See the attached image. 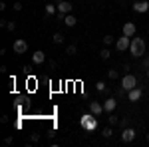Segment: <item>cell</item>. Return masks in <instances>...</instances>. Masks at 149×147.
Listing matches in <instances>:
<instances>
[{"mask_svg": "<svg viewBox=\"0 0 149 147\" xmlns=\"http://www.w3.org/2000/svg\"><path fill=\"white\" fill-rule=\"evenodd\" d=\"M90 111H92L93 115H102L103 113V105L100 102H90Z\"/></svg>", "mask_w": 149, "mask_h": 147, "instance_id": "30bf717a", "label": "cell"}, {"mask_svg": "<svg viewBox=\"0 0 149 147\" xmlns=\"http://www.w3.org/2000/svg\"><path fill=\"white\" fill-rule=\"evenodd\" d=\"M113 42H115V38H113V36H109V34H107V36H103V46H107V48H109V46L113 44Z\"/></svg>", "mask_w": 149, "mask_h": 147, "instance_id": "ac0fdd59", "label": "cell"}, {"mask_svg": "<svg viewBox=\"0 0 149 147\" xmlns=\"http://www.w3.org/2000/svg\"><path fill=\"white\" fill-rule=\"evenodd\" d=\"M135 32H137V28H135V24H133V22H125V24H123V34H125V36L133 38Z\"/></svg>", "mask_w": 149, "mask_h": 147, "instance_id": "9c48e42d", "label": "cell"}, {"mask_svg": "<svg viewBox=\"0 0 149 147\" xmlns=\"http://www.w3.org/2000/svg\"><path fill=\"white\" fill-rule=\"evenodd\" d=\"M145 76H147V78H149V68H147V72H145Z\"/></svg>", "mask_w": 149, "mask_h": 147, "instance_id": "4dcf8cb0", "label": "cell"}, {"mask_svg": "<svg viewBox=\"0 0 149 147\" xmlns=\"http://www.w3.org/2000/svg\"><path fill=\"white\" fill-rule=\"evenodd\" d=\"M46 14H48V16L58 14V4H56V2H50V4H46Z\"/></svg>", "mask_w": 149, "mask_h": 147, "instance_id": "5bb4252c", "label": "cell"}, {"mask_svg": "<svg viewBox=\"0 0 149 147\" xmlns=\"http://www.w3.org/2000/svg\"><path fill=\"white\" fill-rule=\"evenodd\" d=\"M12 143H14L12 137H4V145H12Z\"/></svg>", "mask_w": 149, "mask_h": 147, "instance_id": "83f0119b", "label": "cell"}, {"mask_svg": "<svg viewBox=\"0 0 149 147\" xmlns=\"http://www.w3.org/2000/svg\"><path fill=\"white\" fill-rule=\"evenodd\" d=\"M12 52H14V54H26V52H28V42L22 40V38H18V40L12 44Z\"/></svg>", "mask_w": 149, "mask_h": 147, "instance_id": "3957f363", "label": "cell"}, {"mask_svg": "<svg viewBox=\"0 0 149 147\" xmlns=\"http://www.w3.org/2000/svg\"><path fill=\"white\" fill-rule=\"evenodd\" d=\"M129 46H131V38L129 36H121V38H117L115 40V48L119 50V52H125V50H129Z\"/></svg>", "mask_w": 149, "mask_h": 147, "instance_id": "5b68a950", "label": "cell"}, {"mask_svg": "<svg viewBox=\"0 0 149 147\" xmlns=\"http://www.w3.org/2000/svg\"><path fill=\"white\" fill-rule=\"evenodd\" d=\"M6 30L14 32V30H16V22H8V24H6Z\"/></svg>", "mask_w": 149, "mask_h": 147, "instance_id": "4316f807", "label": "cell"}, {"mask_svg": "<svg viewBox=\"0 0 149 147\" xmlns=\"http://www.w3.org/2000/svg\"><path fill=\"white\" fill-rule=\"evenodd\" d=\"M52 42H54V44H62V42H64V34H60V32L54 34L52 36Z\"/></svg>", "mask_w": 149, "mask_h": 147, "instance_id": "d6986e66", "label": "cell"}, {"mask_svg": "<svg viewBox=\"0 0 149 147\" xmlns=\"http://www.w3.org/2000/svg\"><path fill=\"white\" fill-rule=\"evenodd\" d=\"M32 141H34V143H36V141H40V133H32Z\"/></svg>", "mask_w": 149, "mask_h": 147, "instance_id": "f1b7e54d", "label": "cell"}, {"mask_svg": "<svg viewBox=\"0 0 149 147\" xmlns=\"http://www.w3.org/2000/svg\"><path fill=\"white\" fill-rule=\"evenodd\" d=\"M115 105H117V102H115V98H107V102L103 103V111L111 113L115 109Z\"/></svg>", "mask_w": 149, "mask_h": 147, "instance_id": "7c38bea8", "label": "cell"}, {"mask_svg": "<svg viewBox=\"0 0 149 147\" xmlns=\"http://www.w3.org/2000/svg\"><path fill=\"white\" fill-rule=\"evenodd\" d=\"M102 135L105 137V139H109V137L113 135V129H111V127H105V129L102 131Z\"/></svg>", "mask_w": 149, "mask_h": 147, "instance_id": "7402d4cb", "label": "cell"}, {"mask_svg": "<svg viewBox=\"0 0 149 147\" xmlns=\"http://www.w3.org/2000/svg\"><path fill=\"white\" fill-rule=\"evenodd\" d=\"M135 86H137V78H135L133 74H127V76H123V78H121V88H123L125 91L133 90Z\"/></svg>", "mask_w": 149, "mask_h": 147, "instance_id": "7a4b0ae2", "label": "cell"}, {"mask_svg": "<svg viewBox=\"0 0 149 147\" xmlns=\"http://www.w3.org/2000/svg\"><path fill=\"white\" fill-rule=\"evenodd\" d=\"M48 66L54 70V68H56V62H54V60H48Z\"/></svg>", "mask_w": 149, "mask_h": 147, "instance_id": "f546056e", "label": "cell"}, {"mask_svg": "<svg viewBox=\"0 0 149 147\" xmlns=\"http://www.w3.org/2000/svg\"><path fill=\"white\" fill-rule=\"evenodd\" d=\"M44 60H46V54L42 50H36L34 54H32V62L34 64H44Z\"/></svg>", "mask_w": 149, "mask_h": 147, "instance_id": "8fae6325", "label": "cell"}, {"mask_svg": "<svg viewBox=\"0 0 149 147\" xmlns=\"http://www.w3.org/2000/svg\"><path fill=\"white\" fill-rule=\"evenodd\" d=\"M12 8H14L16 12H20V10L24 8V6H22V2H14V4H12Z\"/></svg>", "mask_w": 149, "mask_h": 147, "instance_id": "484cf974", "label": "cell"}, {"mask_svg": "<svg viewBox=\"0 0 149 147\" xmlns=\"http://www.w3.org/2000/svg\"><path fill=\"white\" fill-rule=\"evenodd\" d=\"M107 78L109 79H117L119 78V72H117V70H109V72H107Z\"/></svg>", "mask_w": 149, "mask_h": 147, "instance_id": "603a6c76", "label": "cell"}, {"mask_svg": "<svg viewBox=\"0 0 149 147\" xmlns=\"http://www.w3.org/2000/svg\"><path fill=\"white\" fill-rule=\"evenodd\" d=\"M127 125H129V119H127V117H123V119H119V127H121V129H125Z\"/></svg>", "mask_w": 149, "mask_h": 147, "instance_id": "cb8c5ba5", "label": "cell"}, {"mask_svg": "<svg viewBox=\"0 0 149 147\" xmlns=\"http://www.w3.org/2000/svg\"><path fill=\"white\" fill-rule=\"evenodd\" d=\"M147 141H149V133H147Z\"/></svg>", "mask_w": 149, "mask_h": 147, "instance_id": "d6a6232c", "label": "cell"}, {"mask_svg": "<svg viewBox=\"0 0 149 147\" xmlns=\"http://www.w3.org/2000/svg\"><path fill=\"white\" fill-rule=\"evenodd\" d=\"M135 135H137V131H135L133 127H129V125H127L125 129H121V141H123V143H131V141L135 139Z\"/></svg>", "mask_w": 149, "mask_h": 147, "instance_id": "277c9868", "label": "cell"}, {"mask_svg": "<svg viewBox=\"0 0 149 147\" xmlns=\"http://www.w3.org/2000/svg\"><path fill=\"white\" fill-rule=\"evenodd\" d=\"M109 56H111V54H109V48L105 46L102 52H100V58H102V60H109Z\"/></svg>", "mask_w": 149, "mask_h": 147, "instance_id": "ffe728a7", "label": "cell"}, {"mask_svg": "<svg viewBox=\"0 0 149 147\" xmlns=\"http://www.w3.org/2000/svg\"><path fill=\"white\" fill-rule=\"evenodd\" d=\"M141 68H143V70H147V68H149V56H145L143 60H141Z\"/></svg>", "mask_w": 149, "mask_h": 147, "instance_id": "d4e9b609", "label": "cell"}, {"mask_svg": "<svg viewBox=\"0 0 149 147\" xmlns=\"http://www.w3.org/2000/svg\"><path fill=\"white\" fill-rule=\"evenodd\" d=\"M54 2H56V4H58V2H62V0H54Z\"/></svg>", "mask_w": 149, "mask_h": 147, "instance_id": "1f68e13d", "label": "cell"}, {"mask_svg": "<svg viewBox=\"0 0 149 147\" xmlns=\"http://www.w3.org/2000/svg\"><path fill=\"white\" fill-rule=\"evenodd\" d=\"M72 2H68V0H62V2H58V14H72Z\"/></svg>", "mask_w": 149, "mask_h": 147, "instance_id": "8992f818", "label": "cell"}, {"mask_svg": "<svg viewBox=\"0 0 149 147\" xmlns=\"http://www.w3.org/2000/svg\"><path fill=\"white\" fill-rule=\"evenodd\" d=\"M95 90L100 91V93H105V91H107V88H105V82H103V79H100V82L95 84Z\"/></svg>", "mask_w": 149, "mask_h": 147, "instance_id": "2e32d148", "label": "cell"}, {"mask_svg": "<svg viewBox=\"0 0 149 147\" xmlns=\"http://www.w3.org/2000/svg\"><path fill=\"white\" fill-rule=\"evenodd\" d=\"M149 10V2L147 0H137L135 4H133V12H139V14H143V12Z\"/></svg>", "mask_w": 149, "mask_h": 147, "instance_id": "ba28073f", "label": "cell"}, {"mask_svg": "<svg viewBox=\"0 0 149 147\" xmlns=\"http://www.w3.org/2000/svg\"><path fill=\"white\" fill-rule=\"evenodd\" d=\"M141 95H143V91H141V88H139V86H135L133 90L127 91V100H129V102H137Z\"/></svg>", "mask_w": 149, "mask_h": 147, "instance_id": "52a82bcc", "label": "cell"}, {"mask_svg": "<svg viewBox=\"0 0 149 147\" xmlns=\"http://www.w3.org/2000/svg\"><path fill=\"white\" fill-rule=\"evenodd\" d=\"M66 54H68V56H76V54H78V48H76V44H70L68 48H66Z\"/></svg>", "mask_w": 149, "mask_h": 147, "instance_id": "e0dca14e", "label": "cell"}, {"mask_svg": "<svg viewBox=\"0 0 149 147\" xmlns=\"http://www.w3.org/2000/svg\"><path fill=\"white\" fill-rule=\"evenodd\" d=\"M95 125H97V121H95V119H90V121L86 123V129H88V131H93V129H95Z\"/></svg>", "mask_w": 149, "mask_h": 147, "instance_id": "44dd1931", "label": "cell"}, {"mask_svg": "<svg viewBox=\"0 0 149 147\" xmlns=\"http://www.w3.org/2000/svg\"><path fill=\"white\" fill-rule=\"evenodd\" d=\"M64 24H66L68 28H74V26H76V16H72V14H66V16H64Z\"/></svg>", "mask_w": 149, "mask_h": 147, "instance_id": "4fadbf2b", "label": "cell"}, {"mask_svg": "<svg viewBox=\"0 0 149 147\" xmlns=\"http://www.w3.org/2000/svg\"><path fill=\"white\" fill-rule=\"evenodd\" d=\"M107 121H109V125H119V117H117V115L111 111L109 115H107Z\"/></svg>", "mask_w": 149, "mask_h": 147, "instance_id": "9a60e30c", "label": "cell"}, {"mask_svg": "<svg viewBox=\"0 0 149 147\" xmlns=\"http://www.w3.org/2000/svg\"><path fill=\"white\" fill-rule=\"evenodd\" d=\"M129 54L133 58H141L145 54V40L143 38H131V46H129Z\"/></svg>", "mask_w": 149, "mask_h": 147, "instance_id": "6da1fadb", "label": "cell"}]
</instances>
